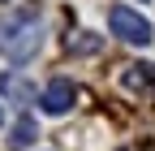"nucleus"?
Returning <instances> with one entry per match:
<instances>
[{
    "mask_svg": "<svg viewBox=\"0 0 155 151\" xmlns=\"http://www.w3.org/2000/svg\"><path fill=\"white\" fill-rule=\"evenodd\" d=\"M39 48H43V22H39L35 9H13L0 17V56L5 61L22 65Z\"/></svg>",
    "mask_w": 155,
    "mask_h": 151,
    "instance_id": "f257e3e1",
    "label": "nucleus"
},
{
    "mask_svg": "<svg viewBox=\"0 0 155 151\" xmlns=\"http://www.w3.org/2000/svg\"><path fill=\"white\" fill-rule=\"evenodd\" d=\"M108 26H112L116 39H125V43H147L151 39V22L142 13H134L129 5H112L108 9Z\"/></svg>",
    "mask_w": 155,
    "mask_h": 151,
    "instance_id": "f03ea898",
    "label": "nucleus"
},
{
    "mask_svg": "<svg viewBox=\"0 0 155 151\" xmlns=\"http://www.w3.org/2000/svg\"><path fill=\"white\" fill-rule=\"evenodd\" d=\"M73 99H78L73 82H69V78H56V82H48L43 95H39V108H43L48 117H65V112L73 108Z\"/></svg>",
    "mask_w": 155,
    "mask_h": 151,
    "instance_id": "7ed1b4c3",
    "label": "nucleus"
},
{
    "mask_svg": "<svg viewBox=\"0 0 155 151\" xmlns=\"http://www.w3.org/2000/svg\"><path fill=\"white\" fill-rule=\"evenodd\" d=\"M0 91H5V99H13V104H30L35 99V86L26 78H17V73H0Z\"/></svg>",
    "mask_w": 155,
    "mask_h": 151,
    "instance_id": "20e7f679",
    "label": "nucleus"
},
{
    "mask_svg": "<svg viewBox=\"0 0 155 151\" xmlns=\"http://www.w3.org/2000/svg\"><path fill=\"white\" fill-rule=\"evenodd\" d=\"M9 143H13L17 151H26V147L35 143V121H30V117H17L13 129H9Z\"/></svg>",
    "mask_w": 155,
    "mask_h": 151,
    "instance_id": "39448f33",
    "label": "nucleus"
},
{
    "mask_svg": "<svg viewBox=\"0 0 155 151\" xmlns=\"http://www.w3.org/2000/svg\"><path fill=\"white\" fill-rule=\"evenodd\" d=\"M125 86H129V91L155 86V65H129V69H125Z\"/></svg>",
    "mask_w": 155,
    "mask_h": 151,
    "instance_id": "423d86ee",
    "label": "nucleus"
},
{
    "mask_svg": "<svg viewBox=\"0 0 155 151\" xmlns=\"http://www.w3.org/2000/svg\"><path fill=\"white\" fill-rule=\"evenodd\" d=\"M95 48H99V39H95V35H73V39H69V52H95Z\"/></svg>",
    "mask_w": 155,
    "mask_h": 151,
    "instance_id": "0eeeda50",
    "label": "nucleus"
},
{
    "mask_svg": "<svg viewBox=\"0 0 155 151\" xmlns=\"http://www.w3.org/2000/svg\"><path fill=\"white\" fill-rule=\"evenodd\" d=\"M0 125H5V108H0Z\"/></svg>",
    "mask_w": 155,
    "mask_h": 151,
    "instance_id": "6e6552de",
    "label": "nucleus"
}]
</instances>
